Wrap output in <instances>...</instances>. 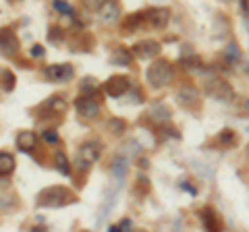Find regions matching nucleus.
<instances>
[{
  "instance_id": "obj_1",
  "label": "nucleus",
  "mask_w": 249,
  "mask_h": 232,
  "mask_svg": "<svg viewBox=\"0 0 249 232\" xmlns=\"http://www.w3.org/2000/svg\"><path fill=\"white\" fill-rule=\"evenodd\" d=\"M104 151V143L98 141V139H89V141H85L79 145V149H77V156H75V170L77 172H88L91 168V164H96L100 160Z\"/></svg>"
},
{
  "instance_id": "obj_2",
  "label": "nucleus",
  "mask_w": 249,
  "mask_h": 232,
  "mask_svg": "<svg viewBox=\"0 0 249 232\" xmlns=\"http://www.w3.org/2000/svg\"><path fill=\"white\" fill-rule=\"evenodd\" d=\"M75 201H77L75 193L69 187H62V184L48 187L37 195V205L40 207H65V205L75 203Z\"/></svg>"
},
{
  "instance_id": "obj_3",
  "label": "nucleus",
  "mask_w": 249,
  "mask_h": 232,
  "mask_svg": "<svg viewBox=\"0 0 249 232\" xmlns=\"http://www.w3.org/2000/svg\"><path fill=\"white\" fill-rule=\"evenodd\" d=\"M147 81H150L154 87H166V85L173 83V77H175V68L173 65L168 63L164 58H158L154 60V63L147 66Z\"/></svg>"
},
{
  "instance_id": "obj_4",
  "label": "nucleus",
  "mask_w": 249,
  "mask_h": 232,
  "mask_svg": "<svg viewBox=\"0 0 249 232\" xmlns=\"http://www.w3.org/2000/svg\"><path fill=\"white\" fill-rule=\"evenodd\" d=\"M206 94L210 98L218 99V102H231L235 98V89L229 81L220 79V77H214V79H208L206 81Z\"/></svg>"
},
{
  "instance_id": "obj_5",
  "label": "nucleus",
  "mask_w": 249,
  "mask_h": 232,
  "mask_svg": "<svg viewBox=\"0 0 249 232\" xmlns=\"http://www.w3.org/2000/svg\"><path fill=\"white\" fill-rule=\"evenodd\" d=\"M177 102L178 106H183L185 110H191V112H199L201 110V96L197 87H193L191 83L181 85L177 89Z\"/></svg>"
},
{
  "instance_id": "obj_6",
  "label": "nucleus",
  "mask_w": 249,
  "mask_h": 232,
  "mask_svg": "<svg viewBox=\"0 0 249 232\" xmlns=\"http://www.w3.org/2000/svg\"><path fill=\"white\" fill-rule=\"evenodd\" d=\"M75 108H77V112H79L83 118H98L100 116V110H102V106H100V102L96 98H93V94H83L75 99Z\"/></svg>"
},
{
  "instance_id": "obj_7",
  "label": "nucleus",
  "mask_w": 249,
  "mask_h": 232,
  "mask_svg": "<svg viewBox=\"0 0 249 232\" xmlns=\"http://www.w3.org/2000/svg\"><path fill=\"white\" fill-rule=\"evenodd\" d=\"M73 66L69 65V63H60V65H48L44 68V77L48 81L52 83H67V81H71L73 79Z\"/></svg>"
},
{
  "instance_id": "obj_8",
  "label": "nucleus",
  "mask_w": 249,
  "mask_h": 232,
  "mask_svg": "<svg viewBox=\"0 0 249 232\" xmlns=\"http://www.w3.org/2000/svg\"><path fill=\"white\" fill-rule=\"evenodd\" d=\"M143 19L154 29H164L170 23V9H166V6H152V9L143 13Z\"/></svg>"
},
{
  "instance_id": "obj_9",
  "label": "nucleus",
  "mask_w": 249,
  "mask_h": 232,
  "mask_svg": "<svg viewBox=\"0 0 249 232\" xmlns=\"http://www.w3.org/2000/svg\"><path fill=\"white\" fill-rule=\"evenodd\" d=\"M21 50V42H19V37L17 33L13 32V29H2L0 32V52L4 54L6 58H13V56H17Z\"/></svg>"
},
{
  "instance_id": "obj_10",
  "label": "nucleus",
  "mask_w": 249,
  "mask_h": 232,
  "mask_svg": "<svg viewBox=\"0 0 249 232\" xmlns=\"http://www.w3.org/2000/svg\"><path fill=\"white\" fill-rule=\"evenodd\" d=\"M160 50H162L160 42H156V40H142V42H137L133 46V50H131V52H133V56L139 58V60H152V58L158 56Z\"/></svg>"
},
{
  "instance_id": "obj_11",
  "label": "nucleus",
  "mask_w": 249,
  "mask_h": 232,
  "mask_svg": "<svg viewBox=\"0 0 249 232\" xmlns=\"http://www.w3.org/2000/svg\"><path fill=\"white\" fill-rule=\"evenodd\" d=\"M129 87H131V81L127 79L124 75H114V77H110V79L106 81V94L110 96V98H121V96H124L129 91Z\"/></svg>"
},
{
  "instance_id": "obj_12",
  "label": "nucleus",
  "mask_w": 249,
  "mask_h": 232,
  "mask_svg": "<svg viewBox=\"0 0 249 232\" xmlns=\"http://www.w3.org/2000/svg\"><path fill=\"white\" fill-rule=\"evenodd\" d=\"M199 218H201V224H204V228L208 230H212V232H218V230H222L224 228V222L220 218V214H218L214 207H201L199 210Z\"/></svg>"
},
{
  "instance_id": "obj_13",
  "label": "nucleus",
  "mask_w": 249,
  "mask_h": 232,
  "mask_svg": "<svg viewBox=\"0 0 249 232\" xmlns=\"http://www.w3.org/2000/svg\"><path fill=\"white\" fill-rule=\"evenodd\" d=\"M98 13H100L102 23H108V25H110V23H114L116 19L121 17V6H119L116 0H106V2L98 9Z\"/></svg>"
},
{
  "instance_id": "obj_14",
  "label": "nucleus",
  "mask_w": 249,
  "mask_h": 232,
  "mask_svg": "<svg viewBox=\"0 0 249 232\" xmlns=\"http://www.w3.org/2000/svg\"><path fill=\"white\" fill-rule=\"evenodd\" d=\"M110 60H112V65H116V66H131L133 65V60H135V56H133V52H131L129 48H124V46H116V48L112 50V54H110Z\"/></svg>"
},
{
  "instance_id": "obj_15",
  "label": "nucleus",
  "mask_w": 249,
  "mask_h": 232,
  "mask_svg": "<svg viewBox=\"0 0 249 232\" xmlns=\"http://www.w3.org/2000/svg\"><path fill=\"white\" fill-rule=\"evenodd\" d=\"M37 143H40V137H37L34 131H23V133L17 137V148H19V151L31 153V151L37 148Z\"/></svg>"
},
{
  "instance_id": "obj_16",
  "label": "nucleus",
  "mask_w": 249,
  "mask_h": 232,
  "mask_svg": "<svg viewBox=\"0 0 249 232\" xmlns=\"http://www.w3.org/2000/svg\"><path fill=\"white\" fill-rule=\"evenodd\" d=\"M42 110L46 112V116H62L67 112V102L60 96H52L48 102L42 106Z\"/></svg>"
},
{
  "instance_id": "obj_17",
  "label": "nucleus",
  "mask_w": 249,
  "mask_h": 232,
  "mask_svg": "<svg viewBox=\"0 0 249 232\" xmlns=\"http://www.w3.org/2000/svg\"><path fill=\"white\" fill-rule=\"evenodd\" d=\"M237 133L232 129H224V131H220V135L216 137V143L220 145V148H224V149H232V148H237Z\"/></svg>"
},
{
  "instance_id": "obj_18",
  "label": "nucleus",
  "mask_w": 249,
  "mask_h": 232,
  "mask_svg": "<svg viewBox=\"0 0 249 232\" xmlns=\"http://www.w3.org/2000/svg\"><path fill=\"white\" fill-rule=\"evenodd\" d=\"M143 13H135V15H129L123 23V33H135L139 32V27L143 25Z\"/></svg>"
},
{
  "instance_id": "obj_19",
  "label": "nucleus",
  "mask_w": 249,
  "mask_h": 232,
  "mask_svg": "<svg viewBox=\"0 0 249 232\" xmlns=\"http://www.w3.org/2000/svg\"><path fill=\"white\" fill-rule=\"evenodd\" d=\"M15 170V156L6 151H0V176H9Z\"/></svg>"
},
{
  "instance_id": "obj_20",
  "label": "nucleus",
  "mask_w": 249,
  "mask_h": 232,
  "mask_svg": "<svg viewBox=\"0 0 249 232\" xmlns=\"http://www.w3.org/2000/svg\"><path fill=\"white\" fill-rule=\"evenodd\" d=\"M54 166L60 174H71V164H69V160L65 156V151H56V156H54Z\"/></svg>"
},
{
  "instance_id": "obj_21",
  "label": "nucleus",
  "mask_w": 249,
  "mask_h": 232,
  "mask_svg": "<svg viewBox=\"0 0 249 232\" xmlns=\"http://www.w3.org/2000/svg\"><path fill=\"white\" fill-rule=\"evenodd\" d=\"M106 129L110 131L112 135H123L124 131H127V122H124L123 118H116V116H112V118H108Z\"/></svg>"
},
{
  "instance_id": "obj_22",
  "label": "nucleus",
  "mask_w": 249,
  "mask_h": 232,
  "mask_svg": "<svg viewBox=\"0 0 249 232\" xmlns=\"http://www.w3.org/2000/svg\"><path fill=\"white\" fill-rule=\"evenodd\" d=\"M79 89L83 94H93V91L98 89V79H93V77H85V79L79 83Z\"/></svg>"
},
{
  "instance_id": "obj_23",
  "label": "nucleus",
  "mask_w": 249,
  "mask_h": 232,
  "mask_svg": "<svg viewBox=\"0 0 249 232\" xmlns=\"http://www.w3.org/2000/svg\"><path fill=\"white\" fill-rule=\"evenodd\" d=\"M54 9H56L60 15H65V17H73V6L67 2V0H54Z\"/></svg>"
},
{
  "instance_id": "obj_24",
  "label": "nucleus",
  "mask_w": 249,
  "mask_h": 232,
  "mask_svg": "<svg viewBox=\"0 0 249 232\" xmlns=\"http://www.w3.org/2000/svg\"><path fill=\"white\" fill-rule=\"evenodd\" d=\"M0 75H2V87H4L6 91H11V89L15 87V75H13L11 71H2Z\"/></svg>"
},
{
  "instance_id": "obj_25",
  "label": "nucleus",
  "mask_w": 249,
  "mask_h": 232,
  "mask_svg": "<svg viewBox=\"0 0 249 232\" xmlns=\"http://www.w3.org/2000/svg\"><path fill=\"white\" fill-rule=\"evenodd\" d=\"M104 2H106V0H83V6H85L88 11H98Z\"/></svg>"
},
{
  "instance_id": "obj_26",
  "label": "nucleus",
  "mask_w": 249,
  "mask_h": 232,
  "mask_svg": "<svg viewBox=\"0 0 249 232\" xmlns=\"http://www.w3.org/2000/svg\"><path fill=\"white\" fill-rule=\"evenodd\" d=\"M42 139L48 143H60V137H58V133H54V131H44Z\"/></svg>"
},
{
  "instance_id": "obj_27",
  "label": "nucleus",
  "mask_w": 249,
  "mask_h": 232,
  "mask_svg": "<svg viewBox=\"0 0 249 232\" xmlns=\"http://www.w3.org/2000/svg\"><path fill=\"white\" fill-rule=\"evenodd\" d=\"M44 54H46V50H44V46H40V44H36L34 48H31V56L34 58H42Z\"/></svg>"
},
{
  "instance_id": "obj_28",
  "label": "nucleus",
  "mask_w": 249,
  "mask_h": 232,
  "mask_svg": "<svg viewBox=\"0 0 249 232\" xmlns=\"http://www.w3.org/2000/svg\"><path fill=\"white\" fill-rule=\"evenodd\" d=\"M60 42L62 40V29H56V27H52L50 29V42Z\"/></svg>"
},
{
  "instance_id": "obj_29",
  "label": "nucleus",
  "mask_w": 249,
  "mask_h": 232,
  "mask_svg": "<svg viewBox=\"0 0 249 232\" xmlns=\"http://www.w3.org/2000/svg\"><path fill=\"white\" fill-rule=\"evenodd\" d=\"M241 6H243V13L249 17V0H241Z\"/></svg>"
},
{
  "instance_id": "obj_30",
  "label": "nucleus",
  "mask_w": 249,
  "mask_h": 232,
  "mask_svg": "<svg viewBox=\"0 0 249 232\" xmlns=\"http://www.w3.org/2000/svg\"><path fill=\"white\" fill-rule=\"evenodd\" d=\"M245 110L249 112V99H247V102H245Z\"/></svg>"
},
{
  "instance_id": "obj_31",
  "label": "nucleus",
  "mask_w": 249,
  "mask_h": 232,
  "mask_svg": "<svg viewBox=\"0 0 249 232\" xmlns=\"http://www.w3.org/2000/svg\"><path fill=\"white\" fill-rule=\"evenodd\" d=\"M224 2H227V0H224Z\"/></svg>"
}]
</instances>
